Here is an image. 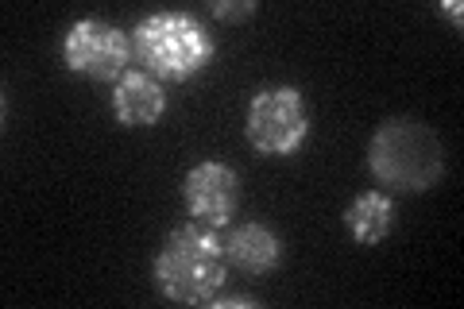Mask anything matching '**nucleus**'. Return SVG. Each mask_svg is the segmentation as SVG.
Returning <instances> with one entry per match:
<instances>
[{"label":"nucleus","instance_id":"nucleus-8","mask_svg":"<svg viewBox=\"0 0 464 309\" xmlns=\"http://www.w3.org/2000/svg\"><path fill=\"white\" fill-rule=\"evenodd\" d=\"M221 244H225V259L244 275H267L283 263V240L267 225H256V220L232 225L221 237Z\"/></svg>","mask_w":464,"mask_h":309},{"label":"nucleus","instance_id":"nucleus-1","mask_svg":"<svg viewBox=\"0 0 464 309\" xmlns=\"http://www.w3.org/2000/svg\"><path fill=\"white\" fill-rule=\"evenodd\" d=\"M155 286L163 298L179 302V305H206L217 298V290L225 286L228 275V259H225V244L221 232L201 228V225H179L167 232L163 247L155 256Z\"/></svg>","mask_w":464,"mask_h":309},{"label":"nucleus","instance_id":"nucleus-11","mask_svg":"<svg viewBox=\"0 0 464 309\" xmlns=\"http://www.w3.org/2000/svg\"><path fill=\"white\" fill-rule=\"evenodd\" d=\"M441 12H445V16H453L457 24H460V16H464V8H460V0H441Z\"/></svg>","mask_w":464,"mask_h":309},{"label":"nucleus","instance_id":"nucleus-4","mask_svg":"<svg viewBox=\"0 0 464 309\" xmlns=\"http://www.w3.org/2000/svg\"><path fill=\"white\" fill-rule=\"evenodd\" d=\"M244 136L259 155H295L310 136V109L298 85H264L248 101Z\"/></svg>","mask_w":464,"mask_h":309},{"label":"nucleus","instance_id":"nucleus-7","mask_svg":"<svg viewBox=\"0 0 464 309\" xmlns=\"http://www.w3.org/2000/svg\"><path fill=\"white\" fill-rule=\"evenodd\" d=\"M163 112H167V90L155 73L128 70L112 85V116L121 128H151Z\"/></svg>","mask_w":464,"mask_h":309},{"label":"nucleus","instance_id":"nucleus-10","mask_svg":"<svg viewBox=\"0 0 464 309\" xmlns=\"http://www.w3.org/2000/svg\"><path fill=\"white\" fill-rule=\"evenodd\" d=\"M256 12V0H213V16L217 20H244Z\"/></svg>","mask_w":464,"mask_h":309},{"label":"nucleus","instance_id":"nucleus-6","mask_svg":"<svg viewBox=\"0 0 464 309\" xmlns=\"http://www.w3.org/2000/svg\"><path fill=\"white\" fill-rule=\"evenodd\" d=\"M182 201H186V213H190L194 225L221 232L232 225V217H237L240 174L228 163L206 159V163L190 167V174L182 179Z\"/></svg>","mask_w":464,"mask_h":309},{"label":"nucleus","instance_id":"nucleus-3","mask_svg":"<svg viewBox=\"0 0 464 309\" xmlns=\"http://www.w3.org/2000/svg\"><path fill=\"white\" fill-rule=\"evenodd\" d=\"M132 51L159 82H190L213 63V35L190 12H151L136 24Z\"/></svg>","mask_w":464,"mask_h":309},{"label":"nucleus","instance_id":"nucleus-5","mask_svg":"<svg viewBox=\"0 0 464 309\" xmlns=\"http://www.w3.org/2000/svg\"><path fill=\"white\" fill-rule=\"evenodd\" d=\"M132 35L121 32L109 20L85 16L74 20L63 39V63L70 73H82L90 82H121L132 70Z\"/></svg>","mask_w":464,"mask_h":309},{"label":"nucleus","instance_id":"nucleus-2","mask_svg":"<svg viewBox=\"0 0 464 309\" xmlns=\"http://www.w3.org/2000/svg\"><path fill=\"white\" fill-rule=\"evenodd\" d=\"M368 170L391 189L422 194L438 186L445 174V147L426 121L418 116H391L375 128L368 143Z\"/></svg>","mask_w":464,"mask_h":309},{"label":"nucleus","instance_id":"nucleus-9","mask_svg":"<svg viewBox=\"0 0 464 309\" xmlns=\"http://www.w3.org/2000/svg\"><path fill=\"white\" fill-rule=\"evenodd\" d=\"M344 228L356 244H380L391 228H395V201L383 189H368L356 201H348L344 209Z\"/></svg>","mask_w":464,"mask_h":309}]
</instances>
